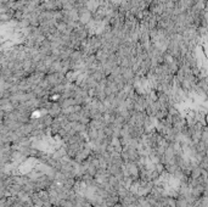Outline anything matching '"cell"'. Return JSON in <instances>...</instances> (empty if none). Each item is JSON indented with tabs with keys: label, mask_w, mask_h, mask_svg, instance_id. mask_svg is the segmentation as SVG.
Instances as JSON below:
<instances>
[{
	"label": "cell",
	"mask_w": 208,
	"mask_h": 207,
	"mask_svg": "<svg viewBox=\"0 0 208 207\" xmlns=\"http://www.w3.org/2000/svg\"><path fill=\"white\" fill-rule=\"evenodd\" d=\"M45 111L52 118H59L62 114V112H63V110H62V107H61V105H60L59 101H51V100H50V103L48 105V107L45 108Z\"/></svg>",
	"instance_id": "cell-1"
}]
</instances>
